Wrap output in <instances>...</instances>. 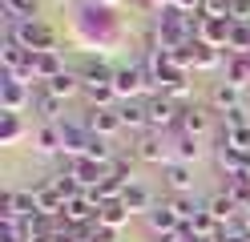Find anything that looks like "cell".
<instances>
[{"label":"cell","mask_w":250,"mask_h":242,"mask_svg":"<svg viewBox=\"0 0 250 242\" xmlns=\"http://www.w3.org/2000/svg\"><path fill=\"white\" fill-rule=\"evenodd\" d=\"M8 32L28 48V53H49V48L57 44V32L44 24V21H21V24H8Z\"/></svg>","instance_id":"cell-1"},{"label":"cell","mask_w":250,"mask_h":242,"mask_svg":"<svg viewBox=\"0 0 250 242\" xmlns=\"http://www.w3.org/2000/svg\"><path fill=\"white\" fill-rule=\"evenodd\" d=\"M146 113H149V129L153 133L182 125V101H174V97H166V93H153L146 101Z\"/></svg>","instance_id":"cell-2"},{"label":"cell","mask_w":250,"mask_h":242,"mask_svg":"<svg viewBox=\"0 0 250 242\" xmlns=\"http://www.w3.org/2000/svg\"><path fill=\"white\" fill-rule=\"evenodd\" d=\"M89 145H93V133H89L85 121H65L61 117V154L69 161H77V157L89 154Z\"/></svg>","instance_id":"cell-3"},{"label":"cell","mask_w":250,"mask_h":242,"mask_svg":"<svg viewBox=\"0 0 250 242\" xmlns=\"http://www.w3.org/2000/svg\"><path fill=\"white\" fill-rule=\"evenodd\" d=\"M133 154H137V161H149V166H169L174 161V141H166L162 133H142Z\"/></svg>","instance_id":"cell-4"},{"label":"cell","mask_w":250,"mask_h":242,"mask_svg":"<svg viewBox=\"0 0 250 242\" xmlns=\"http://www.w3.org/2000/svg\"><path fill=\"white\" fill-rule=\"evenodd\" d=\"M149 85H146V73H142V65H121V69L113 73V93H117V101H137Z\"/></svg>","instance_id":"cell-5"},{"label":"cell","mask_w":250,"mask_h":242,"mask_svg":"<svg viewBox=\"0 0 250 242\" xmlns=\"http://www.w3.org/2000/svg\"><path fill=\"white\" fill-rule=\"evenodd\" d=\"M28 101H33V89H28V81L4 73V81H0V113H21Z\"/></svg>","instance_id":"cell-6"},{"label":"cell","mask_w":250,"mask_h":242,"mask_svg":"<svg viewBox=\"0 0 250 242\" xmlns=\"http://www.w3.org/2000/svg\"><path fill=\"white\" fill-rule=\"evenodd\" d=\"M230 24H234V21H222V16H198L194 41L210 44V48H226V41H230Z\"/></svg>","instance_id":"cell-7"},{"label":"cell","mask_w":250,"mask_h":242,"mask_svg":"<svg viewBox=\"0 0 250 242\" xmlns=\"http://www.w3.org/2000/svg\"><path fill=\"white\" fill-rule=\"evenodd\" d=\"M0 214H12V218H37L41 206H37V194L33 190H8L4 202H0Z\"/></svg>","instance_id":"cell-8"},{"label":"cell","mask_w":250,"mask_h":242,"mask_svg":"<svg viewBox=\"0 0 250 242\" xmlns=\"http://www.w3.org/2000/svg\"><path fill=\"white\" fill-rule=\"evenodd\" d=\"M69 170H73V177H77L85 190H97L105 177H109L113 166H105V161H97V157H77V161H69Z\"/></svg>","instance_id":"cell-9"},{"label":"cell","mask_w":250,"mask_h":242,"mask_svg":"<svg viewBox=\"0 0 250 242\" xmlns=\"http://www.w3.org/2000/svg\"><path fill=\"white\" fill-rule=\"evenodd\" d=\"M146 222H149V230L153 234H162V238H169V234H178L182 230V218H178V210H174V202H162V206H153L149 214H146Z\"/></svg>","instance_id":"cell-10"},{"label":"cell","mask_w":250,"mask_h":242,"mask_svg":"<svg viewBox=\"0 0 250 242\" xmlns=\"http://www.w3.org/2000/svg\"><path fill=\"white\" fill-rule=\"evenodd\" d=\"M194 182H198V177H194L190 161H169V166H166V186H169L174 198H178V194H194Z\"/></svg>","instance_id":"cell-11"},{"label":"cell","mask_w":250,"mask_h":242,"mask_svg":"<svg viewBox=\"0 0 250 242\" xmlns=\"http://www.w3.org/2000/svg\"><path fill=\"white\" fill-rule=\"evenodd\" d=\"M113 73L117 69H109L105 61H85L77 77H81V89L89 93V89H109V85H113Z\"/></svg>","instance_id":"cell-12"},{"label":"cell","mask_w":250,"mask_h":242,"mask_svg":"<svg viewBox=\"0 0 250 242\" xmlns=\"http://www.w3.org/2000/svg\"><path fill=\"white\" fill-rule=\"evenodd\" d=\"M85 125H89V133H97V137H113L117 129H125V125H121V113H117V109H89Z\"/></svg>","instance_id":"cell-13"},{"label":"cell","mask_w":250,"mask_h":242,"mask_svg":"<svg viewBox=\"0 0 250 242\" xmlns=\"http://www.w3.org/2000/svg\"><path fill=\"white\" fill-rule=\"evenodd\" d=\"M33 73H37V81H41V85H49L53 77H61V73H65V61H61V53H57V48H49V53H33Z\"/></svg>","instance_id":"cell-14"},{"label":"cell","mask_w":250,"mask_h":242,"mask_svg":"<svg viewBox=\"0 0 250 242\" xmlns=\"http://www.w3.org/2000/svg\"><path fill=\"white\" fill-rule=\"evenodd\" d=\"M182 133H194V137H206L210 133V109L202 105H182Z\"/></svg>","instance_id":"cell-15"},{"label":"cell","mask_w":250,"mask_h":242,"mask_svg":"<svg viewBox=\"0 0 250 242\" xmlns=\"http://www.w3.org/2000/svg\"><path fill=\"white\" fill-rule=\"evenodd\" d=\"M218 170H222L226 177H238L250 170V154L234 150V145H218Z\"/></svg>","instance_id":"cell-16"},{"label":"cell","mask_w":250,"mask_h":242,"mask_svg":"<svg viewBox=\"0 0 250 242\" xmlns=\"http://www.w3.org/2000/svg\"><path fill=\"white\" fill-rule=\"evenodd\" d=\"M33 194H37V206H41V214H49V218H61L65 214V198H61V190L53 186V182H44V186H33Z\"/></svg>","instance_id":"cell-17"},{"label":"cell","mask_w":250,"mask_h":242,"mask_svg":"<svg viewBox=\"0 0 250 242\" xmlns=\"http://www.w3.org/2000/svg\"><path fill=\"white\" fill-rule=\"evenodd\" d=\"M33 145H37V154H44V157L61 154V121H44L33 133Z\"/></svg>","instance_id":"cell-18"},{"label":"cell","mask_w":250,"mask_h":242,"mask_svg":"<svg viewBox=\"0 0 250 242\" xmlns=\"http://www.w3.org/2000/svg\"><path fill=\"white\" fill-rule=\"evenodd\" d=\"M0 12H4V21H8V24L37 21V0H0Z\"/></svg>","instance_id":"cell-19"},{"label":"cell","mask_w":250,"mask_h":242,"mask_svg":"<svg viewBox=\"0 0 250 242\" xmlns=\"http://www.w3.org/2000/svg\"><path fill=\"white\" fill-rule=\"evenodd\" d=\"M125 210H129V214H149V210H153V194L142 186V182H133L129 190H125Z\"/></svg>","instance_id":"cell-20"},{"label":"cell","mask_w":250,"mask_h":242,"mask_svg":"<svg viewBox=\"0 0 250 242\" xmlns=\"http://www.w3.org/2000/svg\"><path fill=\"white\" fill-rule=\"evenodd\" d=\"M133 214L125 210V202H101V214H97V226H109V230H121Z\"/></svg>","instance_id":"cell-21"},{"label":"cell","mask_w":250,"mask_h":242,"mask_svg":"<svg viewBox=\"0 0 250 242\" xmlns=\"http://www.w3.org/2000/svg\"><path fill=\"white\" fill-rule=\"evenodd\" d=\"M226 85L250 89V57H226Z\"/></svg>","instance_id":"cell-22"},{"label":"cell","mask_w":250,"mask_h":242,"mask_svg":"<svg viewBox=\"0 0 250 242\" xmlns=\"http://www.w3.org/2000/svg\"><path fill=\"white\" fill-rule=\"evenodd\" d=\"M210 101H214V109H218V113L238 109V105H242V89H234V85H226V81H218L214 93H210Z\"/></svg>","instance_id":"cell-23"},{"label":"cell","mask_w":250,"mask_h":242,"mask_svg":"<svg viewBox=\"0 0 250 242\" xmlns=\"http://www.w3.org/2000/svg\"><path fill=\"white\" fill-rule=\"evenodd\" d=\"M117 113H121V125H125V129H142V125H149L146 101H121Z\"/></svg>","instance_id":"cell-24"},{"label":"cell","mask_w":250,"mask_h":242,"mask_svg":"<svg viewBox=\"0 0 250 242\" xmlns=\"http://www.w3.org/2000/svg\"><path fill=\"white\" fill-rule=\"evenodd\" d=\"M198 141H202V137L182 133V129H178V137H174V161H198V154H202Z\"/></svg>","instance_id":"cell-25"},{"label":"cell","mask_w":250,"mask_h":242,"mask_svg":"<svg viewBox=\"0 0 250 242\" xmlns=\"http://www.w3.org/2000/svg\"><path fill=\"white\" fill-rule=\"evenodd\" d=\"M206 210H210V214H214L218 222H222V226H226V222L234 218V210H238V202H234V198H230V194H226V190H218V194H214V198L206 202Z\"/></svg>","instance_id":"cell-26"},{"label":"cell","mask_w":250,"mask_h":242,"mask_svg":"<svg viewBox=\"0 0 250 242\" xmlns=\"http://www.w3.org/2000/svg\"><path fill=\"white\" fill-rule=\"evenodd\" d=\"M44 89H49L53 97H61V101H65V97H73L77 89H81V77H77V73H69V69H65V73H61V77H53V81H49V85H44Z\"/></svg>","instance_id":"cell-27"},{"label":"cell","mask_w":250,"mask_h":242,"mask_svg":"<svg viewBox=\"0 0 250 242\" xmlns=\"http://www.w3.org/2000/svg\"><path fill=\"white\" fill-rule=\"evenodd\" d=\"M21 133H24L21 113H0V145H17Z\"/></svg>","instance_id":"cell-28"},{"label":"cell","mask_w":250,"mask_h":242,"mask_svg":"<svg viewBox=\"0 0 250 242\" xmlns=\"http://www.w3.org/2000/svg\"><path fill=\"white\" fill-rule=\"evenodd\" d=\"M230 57H250V24H230Z\"/></svg>","instance_id":"cell-29"},{"label":"cell","mask_w":250,"mask_h":242,"mask_svg":"<svg viewBox=\"0 0 250 242\" xmlns=\"http://www.w3.org/2000/svg\"><path fill=\"white\" fill-rule=\"evenodd\" d=\"M218 65H226V48H210V44H202L198 41V57H194V69H218Z\"/></svg>","instance_id":"cell-30"},{"label":"cell","mask_w":250,"mask_h":242,"mask_svg":"<svg viewBox=\"0 0 250 242\" xmlns=\"http://www.w3.org/2000/svg\"><path fill=\"white\" fill-rule=\"evenodd\" d=\"M61 105H65V101H61V97H53L49 89H41V93H37V109H41V117H44V121H61Z\"/></svg>","instance_id":"cell-31"},{"label":"cell","mask_w":250,"mask_h":242,"mask_svg":"<svg viewBox=\"0 0 250 242\" xmlns=\"http://www.w3.org/2000/svg\"><path fill=\"white\" fill-rule=\"evenodd\" d=\"M246 125H250V109H246V105L222 113V129H246Z\"/></svg>","instance_id":"cell-32"},{"label":"cell","mask_w":250,"mask_h":242,"mask_svg":"<svg viewBox=\"0 0 250 242\" xmlns=\"http://www.w3.org/2000/svg\"><path fill=\"white\" fill-rule=\"evenodd\" d=\"M169 202H174V210H178V218H182L186 226H190V222H194V214L202 210V206H194V198H190V194H178V198H169Z\"/></svg>","instance_id":"cell-33"},{"label":"cell","mask_w":250,"mask_h":242,"mask_svg":"<svg viewBox=\"0 0 250 242\" xmlns=\"http://www.w3.org/2000/svg\"><path fill=\"white\" fill-rule=\"evenodd\" d=\"M230 21L234 24H250V0H230Z\"/></svg>","instance_id":"cell-34"},{"label":"cell","mask_w":250,"mask_h":242,"mask_svg":"<svg viewBox=\"0 0 250 242\" xmlns=\"http://www.w3.org/2000/svg\"><path fill=\"white\" fill-rule=\"evenodd\" d=\"M202 16H222V21H230V0H206Z\"/></svg>","instance_id":"cell-35"},{"label":"cell","mask_w":250,"mask_h":242,"mask_svg":"<svg viewBox=\"0 0 250 242\" xmlns=\"http://www.w3.org/2000/svg\"><path fill=\"white\" fill-rule=\"evenodd\" d=\"M89 242H117V230H109V226H89Z\"/></svg>","instance_id":"cell-36"},{"label":"cell","mask_w":250,"mask_h":242,"mask_svg":"<svg viewBox=\"0 0 250 242\" xmlns=\"http://www.w3.org/2000/svg\"><path fill=\"white\" fill-rule=\"evenodd\" d=\"M202 4H206V0H174L169 8H178V12H186V16H202Z\"/></svg>","instance_id":"cell-37"},{"label":"cell","mask_w":250,"mask_h":242,"mask_svg":"<svg viewBox=\"0 0 250 242\" xmlns=\"http://www.w3.org/2000/svg\"><path fill=\"white\" fill-rule=\"evenodd\" d=\"M146 4H149V8H162V12H166L169 4H174V0H146Z\"/></svg>","instance_id":"cell-38"},{"label":"cell","mask_w":250,"mask_h":242,"mask_svg":"<svg viewBox=\"0 0 250 242\" xmlns=\"http://www.w3.org/2000/svg\"><path fill=\"white\" fill-rule=\"evenodd\" d=\"M242 230L250 234V210H242Z\"/></svg>","instance_id":"cell-39"},{"label":"cell","mask_w":250,"mask_h":242,"mask_svg":"<svg viewBox=\"0 0 250 242\" xmlns=\"http://www.w3.org/2000/svg\"><path fill=\"white\" fill-rule=\"evenodd\" d=\"M93 4H105V8H113V4H121V0H93Z\"/></svg>","instance_id":"cell-40"}]
</instances>
